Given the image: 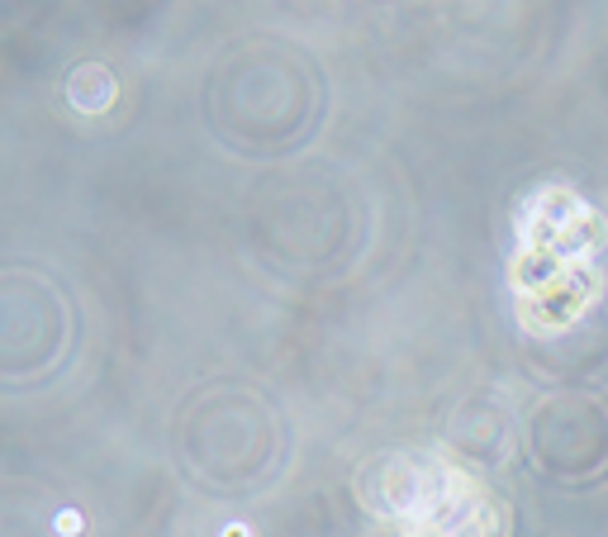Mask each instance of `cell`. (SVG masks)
Wrapping results in <instances>:
<instances>
[{
    "label": "cell",
    "instance_id": "6da1fadb",
    "mask_svg": "<svg viewBox=\"0 0 608 537\" xmlns=\"http://www.w3.org/2000/svg\"><path fill=\"white\" fill-rule=\"evenodd\" d=\"M114 95H120V87H114V77L105 72V67H77L72 77H67V100L81 110V114H105L114 105Z\"/></svg>",
    "mask_w": 608,
    "mask_h": 537
},
{
    "label": "cell",
    "instance_id": "7a4b0ae2",
    "mask_svg": "<svg viewBox=\"0 0 608 537\" xmlns=\"http://www.w3.org/2000/svg\"><path fill=\"white\" fill-rule=\"evenodd\" d=\"M58 533H81V514H72V509L58 514Z\"/></svg>",
    "mask_w": 608,
    "mask_h": 537
},
{
    "label": "cell",
    "instance_id": "3957f363",
    "mask_svg": "<svg viewBox=\"0 0 608 537\" xmlns=\"http://www.w3.org/2000/svg\"><path fill=\"white\" fill-rule=\"evenodd\" d=\"M409 537H437V533H433V528H418V533H409Z\"/></svg>",
    "mask_w": 608,
    "mask_h": 537
},
{
    "label": "cell",
    "instance_id": "277c9868",
    "mask_svg": "<svg viewBox=\"0 0 608 537\" xmlns=\"http://www.w3.org/2000/svg\"><path fill=\"white\" fill-rule=\"evenodd\" d=\"M229 537H247V528H229Z\"/></svg>",
    "mask_w": 608,
    "mask_h": 537
}]
</instances>
